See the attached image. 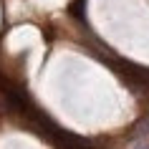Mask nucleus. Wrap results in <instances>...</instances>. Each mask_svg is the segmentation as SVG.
<instances>
[{
	"label": "nucleus",
	"mask_w": 149,
	"mask_h": 149,
	"mask_svg": "<svg viewBox=\"0 0 149 149\" xmlns=\"http://www.w3.org/2000/svg\"><path fill=\"white\" fill-rule=\"evenodd\" d=\"M136 134H139V136H149V119L139 124V129H136Z\"/></svg>",
	"instance_id": "f257e3e1"
},
{
	"label": "nucleus",
	"mask_w": 149,
	"mask_h": 149,
	"mask_svg": "<svg viewBox=\"0 0 149 149\" xmlns=\"http://www.w3.org/2000/svg\"><path fill=\"white\" fill-rule=\"evenodd\" d=\"M139 149H149V144H144V147H139Z\"/></svg>",
	"instance_id": "f03ea898"
}]
</instances>
